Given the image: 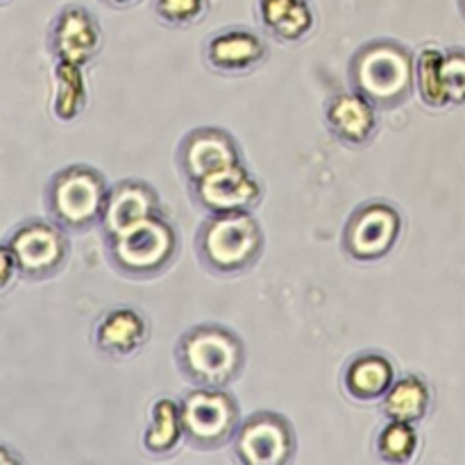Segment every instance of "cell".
I'll use <instances>...</instances> for the list:
<instances>
[{
  "instance_id": "cell-1",
  "label": "cell",
  "mask_w": 465,
  "mask_h": 465,
  "mask_svg": "<svg viewBox=\"0 0 465 465\" xmlns=\"http://www.w3.org/2000/svg\"><path fill=\"white\" fill-rule=\"evenodd\" d=\"M350 89L380 112L404 107L416 91V57L398 39H371L348 62Z\"/></svg>"
},
{
  "instance_id": "cell-2",
  "label": "cell",
  "mask_w": 465,
  "mask_h": 465,
  "mask_svg": "<svg viewBox=\"0 0 465 465\" xmlns=\"http://www.w3.org/2000/svg\"><path fill=\"white\" fill-rule=\"evenodd\" d=\"M248 352L234 330L221 322H200L175 343V366L193 386L227 389L243 375Z\"/></svg>"
},
{
  "instance_id": "cell-3",
  "label": "cell",
  "mask_w": 465,
  "mask_h": 465,
  "mask_svg": "<svg viewBox=\"0 0 465 465\" xmlns=\"http://www.w3.org/2000/svg\"><path fill=\"white\" fill-rule=\"evenodd\" d=\"M266 248V234L252 212L207 216L195 232V257L204 271L234 277L252 271Z\"/></svg>"
},
{
  "instance_id": "cell-4",
  "label": "cell",
  "mask_w": 465,
  "mask_h": 465,
  "mask_svg": "<svg viewBox=\"0 0 465 465\" xmlns=\"http://www.w3.org/2000/svg\"><path fill=\"white\" fill-rule=\"evenodd\" d=\"M107 177L89 163H71L50 175L44 189V207L50 221L68 234H84L100 227L107 203Z\"/></svg>"
},
{
  "instance_id": "cell-5",
  "label": "cell",
  "mask_w": 465,
  "mask_h": 465,
  "mask_svg": "<svg viewBox=\"0 0 465 465\" xmlns=\"http://www.w3.org/2000/svg\"><path fill=\"white\" fill-rule=\"evenodd\" d=\"M104 243L114 271L139 282L163 275L180 254V236L163 213L125 227L104 239Z\"/></svg>"
},
{
  "instance_id": "cell-6",
  "label": "cell",
  "mask_w": 465,
  "mask_h": 465,
  "mask_svg": "<svg viewBox=\"0 0 465 465\" xmlns=\"http://www.w3.org/2000/svg\"><path fill=\"white\" fill-rule=\"evenodd\" d=\"M184 443L200 452L232 445L241 425V407L225 389L193 386L180 400Z\"/></svg>"
},
{
  "instance_id": "cell-7",
  "label": "cell",
  "mask_w": 465,
  "mask_h": 465,
  "mask_svg": "<svg viewBox=\"0 0 465 465\" xmlns=\"http://www.w3.org/2000/svg\"><path fill=\"white\" fill-rule=\"evenodd\" d=\"M5 243L16 259L18 277L32 284L57 277L71 259L68 232L50 218H27L18 223Z\"/></svg>"
},
{
  "instance_id": "cell-8",
  "label": "cell",
  "mask_w": 465,
  "mask_h": 465,
  "mask_svg": "<svg viewBox=\"0 0 465 465\" xmlns=\"http://www.w3.org/2000/svg\"><path fill=\"white\" fill-rule=\"evenodd\" d=\"M402 232V212L393 203L368 200L354 207L345 221L341 248L352 262L375 263L398 248Z\"/></svg>"
},
{
  "instance_id": "cell-9",
  "label": "cell",
  "mask_w": 465,
  "mask_h": 465,
  "mask_svg": "<svg viewBox=\"0 0 465 465\" xmlns=\"http://www.w3.org/2000/svg\"><path fill=\"white\" fill-rule=\"evenodd\" d=\"M298 452L293 422L280 411H254L243 418L232 440V454L243 465H289Z\"/></svg>"
},
{
  "instance_id": "cell-10",
  "label": "cell",
  "mask_w": 465,
  "mask_h": 465,
  "mask_svg": "<svg viewBox=\"0 0 465 465\" xmlns=\"http://www.w3.org/2000/svg\"><path fill=\"white\" fill-rule=\"evenodd\" d=\"M189 195L191 203L207 216L254 212L263 200V184L248 171L245 163H234L189 182Z\"/></svg>"
},
{
  "instance_id": "cell-11",
  "label": "cell",
  "mask_w": 465,
  "mask_h": 465,
  "mask_svg": "<svg viewBox=\"0 0 465 465\" xmlns=\"http://www.w3.org/2000/svg\"><path fill=\"white\" fill-rule=\"evenodd\" d=\"M45 44L57 64L84 68L103 48V27L89 9L68 3L50 21Z\"/></svg>"
},
{
  "instance_id": "cell-12",
  "label": "cell",
  "mask_w": 465,
  "mask_h": 465,
  "mask_svg": "<svg viewBox=\"0 0 465 465\" xmlns=\"http://www.w3.org/2000/svg\"><path fill=\"white\" fill-rule=\"evenodd\" d=\"M175 162L182 177L189 184V182L207 177L223 168L234 166V163H243V153H241V145L234 134L223 127L204 125L182 136L177 143Z\"/></svg>"
},
{
  "instance_id": "cell-13",
  "label": "cell",
  "mask_w": 465,
  "mask_h": 465,
  "mask_svg": "<svg viewBox=\"0 0 465 465\" xmlns=\"http://www.w3.org/2000/svg\"><path fill=\"white\" fill-rule=\"evenodd\" d=\"M271 57V45L250 27H225L209 36L203 45V59L209 71L221 75H248Z\"/></svg>"
},
{
  "instance_id": "cell-14",
  "label": "cell",
  "mask_w": 465,
  "mask_h": 465,
  "mask_svg": "<svg viewBox=\"0 0 465 465\" xmlns=\"http://www.w3.org/2000/svg\"><path fill=\"white\" fill-rule=\"evenodd\" d=\"M150 339V321L136 307H112L94 325V345L103 357L132 359L145 348Z\"/></svg>"
},
{
  "instance_id": "cell-15",
  "label": "cell",
  "mask_w": 465,
  "mask_h": 465,
  "mask_svg": "<svg viewBox=\"0 0 465 465\" xmlns=\"http://www.w3.org/2000/svg\"><path fill=\"white\" fill-rule=\"evenodd\" d=\"M325 127L348 148H366L380 132V109L357 91H341L325 103Z\"/></svg>"
},
{
  "instance_id": "cell-16",
  "label": "cell",
  "mask_w": 465,
  "mask_h": 465,
  "mask_svg": "<svg viewBox=\"0 0 465 465\" xmlns=\"http://www.w3.org/2000/svg\"><path fill=\"white\" fill-rule=\"evenodd\" d=\"M157 213H162V200H159L154 186L139 177H127V180L109 186L100 230H103L104 239H109L125 227L134 225L143 218L157 216Z\"/></svg>"
},
{
  "instance_id": "cell-17",
  "label": "cell",
  "mask_w": 465,
  "mask_h": 465,
  "mask_svg": "<svg viewBox=\"0 0 465 465\" xmlns=\"http://www.w3.org/2000/svg\"><path fill=\"white\" fill-rule=\"evenodd\" d=\"M395 380H398V372L386 354L359 352L345 363L341 384L350 400L359 404H371L380 402Z\"/></svg>"
},
{
  "instance_id": "cell-18",
  "label": "cell",
  "mask_w": 465,
  "mask_h": 465,
  "mask_svg": "<svg viewBox=\"0 0 465 465\" xmlns=\"http://www.w3.org/2000/svg\"><path fill=\"white\" fill-rule=\"evenodd\" d=\"M257 18L266 35L280 44H300L316 30L309 0H257Z\"/></svg>"
},
{
  "instance_id": "cell-19",
  "label": "cell",
  "mask_w": 465,
  "mask_h": 465,
  "mask_svg": "<svg viewBox=\"0 0 465 465\" xmlns=\"http://www.w3.org/2000/svg\"><path fill=\"white\" fill-rule=\"evenodd\" d=\"M431 409V386L420 375H404L393 381L389 393L380 400V411L386 420L418 425Z\"/></svg>"
},
{
  "instance_id": "cell-20",
  "label": "cell",
  "mask_w": 465,
  "mask_h": 465,
  "mask_svg": "<svg viewBox=\"0 0 465 465\" xmlns=\"http://www.w3.org/2000/svg\"><path fill=\"white\" fill-rule=\"evenodd\" d=\"M184 440L180 402L173 398H159L150 409L148 427L143 431V448L153 457H171Z\"/></svg>"
},
{
  "instance_id": "cell-21",
  "label": "cell",
  "mask_w": 465,
  "mask_h": 465,
  "mask_svg": "<svg viewBox=\"0 0 465 465\" xmlns=\"http://www.w3.org/2000/svg\"><path fill=\"white\" fill-rule=\"evenodd\" d=\"M416 89L422 103L431 109L448 107L443 84V50L422 48L416 57Z\"/></svg>"
},
{
  "instance_id": "cell-22",
  "label": "cell",
  "mask_w": 465,
  "mask_h": 465,
  "mask_svg": "<svg viewBox=\"0 0 465 465\" xmlns=\"http://www.w3.org/2000/svg\"><path fill=\"white\" fill-rule=\"evenodd\" d=\"M420 445L416 425L400 420H386L384 430H380L375 440L377 457L384 463L404 465L411 461Z\"/></svg>"
},
{
  "instance_id": "cell-23",
  "label": "cell",
  "mask_w": 465,
  "mask_h": 465,
  "mask_svg": "<svg viewBox=\"0 0 465 465\" xmlns=\"http://www.w3.org/2000/svg\"><path fill=\"white\" fill-rule=\"evenodd\" d=\"M86 91L82 80V68L57 64V100H54V114L62 121H71L84 109Z\"/></svg>"
},
{
  "instance_id": "cell-24",
  "label": "cell",
  "mask_w": 465,
  "mask_h": 465,
  "mask_svg": "<svg viewBox=\"0 0 465 465\" xmlns=\"http://www.w3.org/2000/svg\"><path fill=\"white\" fill-rule=\"evenodd\" d=\"M154 16L173 30H186L204 21L209 0H153Z\"/></svg>"
},
{
  "instance_id": "cell-25",
  "label": "cell",
  "mask_w": 465,
  "mask_h": 465,
  "mask_svg": "<svg viewBox=\"0 0 465 465\" xmlns=\"http://www.w3.org/2000/svg\"><path fill=\"white\" fill-rule=\"evenodd\" d=\"M443 84L450 104H465V48L443 53Z\"/></svg>"
},
{
  "instance_id": "cell-26",
  "label": "cell",
  "mask_w": 465,
  "mask_h": 465,
  "mask_svg": "<svg viewBox=\"0 0 465 465\" xmlns=\"http://www.w3.org/2000/svg\"><path fill=\"white\" fill-rule=\"evenodd\" d=\"M16 280H21V277H18L16 259H14L7 243H0V295L7 293Z\"/></svg>"
},
{
  "instance_id": "cell-27",
  "label": "cell",
  "mask_w": 465,
  "mask_h": 465,
  "mask_svg": "<svg viewBox=\"0 0 465 465\" xmlns=\"http://www.w3.org/2000/svg\"><path fill=\"white\" fill-rule=\"evenodd\" d=\"M23 461H25V459H23L16 450H12L9 445H0V465L3 463H23Z\"/></svg>"
},
{
  "instance_id": "cell-28",
  "label": "cell",
  "mask_w": 465,
  "mask_h": 465,
  "mask_svg": "<svg viewBox=\"0 0 465 465\" xmlns=\"http://www.w3.org/2000/svg\"><path fill=\"white\" fill-rule=\"evenodd\" d=\"M103 5H107V7L112 9H125V7H132V5H136L139 0H100Z\"/></svg>"
},
{
  "instance_id": "cell-29",
  "label": "cell",
  "mask_w": 465,
  "mask_h": 465,
  "mask_svg": "<svg viewBox=\"0 0 465 465\" xmlns=\"http://www.w3.org/2000/svg\"><path fill=\"white\" fill-rule=\"evenodd\" d=\"M459 12H461V16L465 18V0H459Z\"/></svg>"
},
{
  "instance_id": "cell-30",
  "label": "cell",
  "mask_w": 465,
  "mask_h": 465,
  "mask_svg": "<svg viewBox=\"0 0 465 465\" xmlns=\"http://www.w3.org/2000/svg\"><path fill=\"white\" fill-rule=\"evenodd\" d=\"M9 3V0H0V5H7Z\"/></svg>"
}]
</instances>
